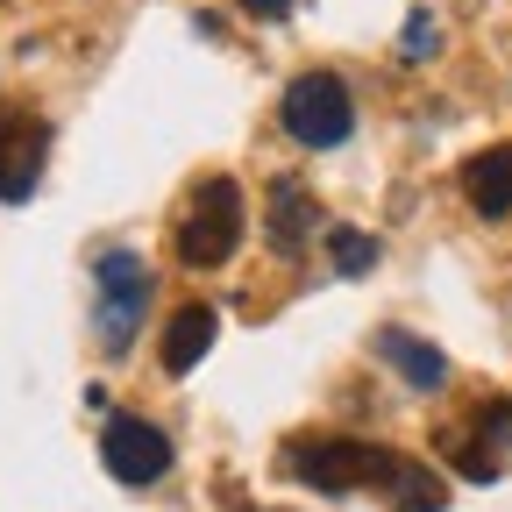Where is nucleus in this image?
Segmentation results:
<instances>
[{
	"instance_id": "nucleus-1",
	"label": "nucleus",
	"mask_w": 512,
	"mask_h": 512,
	"mask_svg": "<svg viewBox=\"0 0 512 512\" xmlns=\"http://www.w3.org/2000/svg\"><path fill=\"white\" fill-rule=\"evenodd\" d=\"M285 470L306 484V491H392V477L406 470V456L377 441H356V434H299L285 448Z\"/></svg>"
},
{
	"instance_id": "nucleus-2",
	"label": "nucleus",
	"mask_w": 512,
	"mask_h": 512,
	"mask_svg": "<svg viewBox=\"0 0 512 512\" xmlns=\"http://www.w3.org/2000/svg\"><path fill=\"white\" fill-rule=\"evenodd\" d=\"M242 242V185L235 178H200L185 200V221H178V264L185 271H214L228 264Z\"/></svg>"
},
{
	"instance_id": "nucleus-3",
	"label": "nucleus",
	"mask_w": 512,
	"mask_h": 512,
	"mask_svg": "<svg viewBox=\"0 0 512 512\" xmlns=\"http://www.w3.org/2000/svg\"><path fill=\"white\" fill-rule=\"evenodd\" d=\"M434 448H441V456L456 463L470 484H491V477L505 470V448H512V399H505V392L470 399V413H463V420L434 427Z\"/></svg>"
},
{
	"instance_id": "nucleus-4",
	"label": "nucleus",
	"mask_w": 512,
	"mask_h": 512,
	"mask_svg": "<svg viewBox=\"0 0 512 512\" xmlns=\"http://www.w3.org/2000/svg\"><path fill=\"white\" fill-rule=\"evenodd\" d=\"M278 114H285V136L306 143V150H335V143H349V128H356V100H349V86L335 72L292 79Z\"/></svg>"
},
{
	"instance_id": "nucleus-5",
	"label": "nucleus",
	"mask_w": 512,
	"mask_h": 512,
	"mask_svg": "<svg viewBox=\"0 0 512 512\" xmlns=\"http://www.w3.org/2000/svg\"><path fill=\"white\" fill-rule=\"evenodd\" d=\"M143 306H150V271L128 249H107L100 256V342L107 349H128V342H136Z\"/></svg>"
},
{
	"instance_id": "nucleus-6",
	"label": "nucleus",
	"mask_w": 512,
	"mask_h": 512,
	"mask_svg": "<svg viewBox=\"0 0 512 512\" xmlns=\"http://www.w3.org/2000/svg\"><path fill=\"white\" fill-rule=\"evenodd\" d=\"M43 157H50V128H43V114H29V107H0V200H8V207H22L29 192H36Z\"/></svg>"
},
{
	"instance_id": "nucleus-7",
	"label": "nucleus",
	"mask_w": 512,
	"mask_h": 512,
	"mask_svg": "<svg viewBox=\"0 0 512 512\" xmlns=\"http://www.w3.org/2000/svg\"><path fill=\"white\" fill-rule=\"evenodd\" d=\"M100 456L121 484H157L171 470V441H164V427H150L136 413H114L107 434H100Z\"/></svg>"
},
{
	"instance_id": "nucleus-8",
	"label": "nucleus",
	"mask_w": 512,
	"mask_h": 512,
	"mask_svg": "<svg viewBox=\"0 0 512 512\" xmlns=\"http://www.w3.org/2000/svg\"><path fill=\"white\" fill-rule=\"evenodd\" d=\"M320 228V207H313V185L306 178H278L271 185V249L278 256H299Z\"/></svg>"
},
{
	"instance_id": "nucleus-9",
	"label": "nucleus",
	"mask_w": 512,
	"mask_h": 512,
	"mask_svg": "<svg viewBox=\"0 0 512 512\" xmlns=\"http://www.w3.org/2000/svg\"><path fill=\"white\" fill-rule=\"evenodd\" d=\"M377 356L392 363V370L413 384V392H441V384H448V356H441L434 342L406 335V328H384V335H377Z\"/></svg>"
},
{
	"instance_id": "nucleus-10",
	"label": "nucleus",
	"mask_w": 512,
	"mask_h": 512,
	"mask_svg": "<svg viewBox=\"0 0 512 512\" xmlns=\"http://www.w3.org/2000/svg\"><path fill=\"white\" fill-rule=\"evenodd\" d=\"M207 349H214V306L192 299V306H178V313H171V328H164V370H171V377H185Z\"/></svg>"
},
{
	"instance_id": "nucleus-11",
	"label": "nucleus",
	"mask_w": 512,
	"mask_h": 512,
	"mask_svg": "<svg viewBox=\"0 0 512 512\" xmlns=\"http://www.w3.org/2000/svg\"><path fill=\"white\" fill-rule=\"evenodd\" d=\"M463 192H470V207L477 214H512V150H484L463 164Z\"/></svg>"
},
{
	"instance_id": "nucleus-12",
	"label": "nucleus",
	"mask_w": 512,
	"mask_h": 512,
	"mask_svg": "<svg viewBox=\"0 0 512 512\" xmlns=\"http://www.w3.org/2000/svg\"><path fill=\"white\" fill-rule=\"evenodd\" d=\"M384 498H392V512H441V505H448L441 477H434L427 463H413V456H406V470L392 477V491H384Z\"/></svg>"
},
{
	"instance_id": "nucleus-13",
	"label": "nucleus",
	"mask_w": 512,
	"mask_h": 512,
	"mask_svg": "<svg viewBox=\"0 0 512 512\" xmlns=\"http://www.w3.org/2000/svg\"><path fill=\"white\" fill-rule=\"evenodd\" d=\"M328 256H335L342 278H363V271L377 264V242H370L363 228H328Z\"/></svg>"
},
{
	"instance_id": "nucleus-14",
	"label": "nucleus",
	"mask_w": 512,
	"mask_h": 512,
	"mask_svg": "<svg viewBox=\"0 0 512 512\" xmlns=\"http://www.w3.org/2000/svg\"><path fill=\"white\" fill-rule=\"evenodd\" d=\"M242 8H249V15H285L292 0H242Z\"/></svg>"
}]
</instances>
